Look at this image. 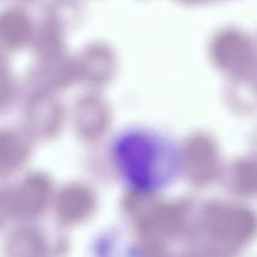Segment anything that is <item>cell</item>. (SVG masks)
<instances>
[{
  "label": "cell",
  "instance_id": "cell-1",
  "mask_svg": "<svg viewBox=\"0 0 257 257\" xmlns=\"http://www.w3.org/2000/svg\"><path fill=\"white\" fill-rule=\"evenodd\" d=\"M115 167L127 186L153 193L167 188L178 176L182 153L170 138L147 130H130L112 146Z\"/></svg>",
  "mask_w": 257,
  "mask_h": 257
}]
</instances>
